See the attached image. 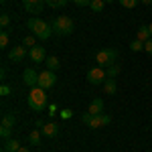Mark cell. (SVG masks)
Returning a JSON list of instances; mask_svg holds the SVG:
<instances>
[{"label":"cell","mask_w":152,"mask_h":152,"mask_svg":"<svg viewBox=\"0 0 152 152\" xmlns=\"http://www.w3.org/2000/svg\"><path fill=\"white\" fill-rule=\"evenodd\" d=\"M47 89H43V87H31V91H28V107L33 110V112H45V107H49V97L45 94Z\"/></svg>","instance_id":"cell-1"},{"label":"cell","mask_w":152,"mask_h":152,"mask_svg":"<svg viewBox=\"0 0 152 152\" xmlns=\"http://www.w3.org/2000/svg\"><path fill=\"white\" fill-rule=\"evenodd\" d=\"M26 26L31 28V33L37 37V39H41V41H47L49 37L53 35V28H51V24H47L45 20H41V18H28L26 20Z\"/></svg>","instance_id":"cell-2"},{"label":"cell","mask_w":152,"mask_h":152,"mask_svg":"<svg viewBox=\"0 0 152 152\" xmlns=\"http://www.w3.org/2000/svg\"><path fill=\"white\" fill-rule=\"evenodd\" d=\"M51 28H53V33L59 37H67L73 33V28H75V23H73V18L69 16H57L53 23H51Z\"/></svg>","instance_id":"cell-3"},{"label":"cell","mask_w":152,"mask_h":152,"mask_svg":"<svg viewBox=\"0 0 152 152\" xmlns=\"http://www.w3.org/2000/svg\"><path fill=\"white\" fill-rule=\"evenodd\" d=\"M118 59V51L112 47H105V49H99L97 53H95V63L99 65V67H110V65H114Z\"/></svg>","instance_id":"cell-4"},{"label":"cell","mask_w":152,"mask_h":152,"mask_svg":"<svg viewBox=\"0 0 152 152\" xmlns=\"http://www.w3.org/2000/svg\"><path fill=\"white\" fill-rule=\"evenodd\" d=\"M105 79H107V73L99 65H95V67H91V69L87 71V81L91 83V85H102Z\"/></svg>","instance_id":"cell-5"},{"label":"cell","mask_w":152,"mask_h":152,"mask_svg":"<svg viewBox=\"0 0 152 152\" xmlns=\"http://www.w3.org/2000/svg\"><path fill=\"white\" fill-rule=\"evenodd\" d=\"M57 83V75H55V71L51 69H45L43 73H39V87H43V89H51L53 85Z\"/></svg>","instance_id":"cell-6"},{"label":"cell","mask_w":152,"mask_h":152,"mask_svg":"<svg viewBox=\"0 0 152 152\" xmlns=\"http://www.w3.org/2000/svg\"><path fill=\"white\" fill-rule=\"evenodd\" d=\"M26 55H28V51H26L24 45H14L10 49V53H8V59H10L12 63H20V61L26 59Z\"/></svg>","instance_id":"cell-7"},{"label":"cell","mask_w":152,"mask_h":152,"mask_svg":"<svg viewBox=\"0 0 152 152\" xmlns=\"http://www.w3.org/2000/svg\"><path fill=\"white\" fill-rule=\"evenodd\" d=\"M28 57H31L33 63H45V59H47V55H45V47L35 45L33 49H28Z\"/></svg>","instance_id":"cell-8"},{"label":"cell","mask_w":152,"mask_h":152,"mask_svg":"<svg viewBox=\"0 0 152 152\" xmlns=\"http://www.w3.org/2000/svg\"><path fill=\"white\" fill-rule=\"evenodd\" d=\"M39 130L43 132V136H45V138H57L59 124H57V122H47V124H43Z\"/></svg>","instance_id":"cell-9"},{"label":"cell","mask_w":152,"mask_h":152,"mask_svg":"<svg viewBox=\"0 0 152 152\" xmlns=\"http://www.w3.org/2000/svg\"><path fill=\"white\" fill-rule=\"evenodd\" d=\"M26 12H33V14H41L43 6H45V0H23Z\"/></svg>","instance_id":"cell-10"},{"label":"cell","mask_w":152,"mask_h":152,"mask_svg":"<svg viewBox=\"0 0 152 152\" xmlns=\"http://www.w3.org/2000/svg\"><path fill=\"white\" fill-rule=\"evenodd\" d=\"M23 81H24V85H28V87H37V83H39V73H37L35 69H24Z\"/></svg>","instance_id":"cell-11"},{"label":"cell","mask_w":152,"mask_h":152,"mask_svg":"<svg viewBox=\"0 0 152 152\" xmlns=\"http://www.w3.org/2000/svg\"><path fill=\"white\" fill-rule=\"evenodd\" d=\"M110 120H112V118L107 116V114H97V116L91 118L89 128H102V126H107V124H110Z\"/></svg>","instance_id":"cell-12"},{"label":"cell","mask_w":152,"mask_h":152,"mask_svg":"<svg viewBox=\"0 0 152 152\" xmlns=\"http://www.w3.org/2000/svg\"><path fill=\"white\" fill-rule=\"evenodd\" d=\"M91 116H97V114H104V99L102 97H94L91 104H89V110H87Z\"/></svg>","instance_id":"cell-13"},{"label":"cell","mask_w":152,"mask_h":152,"mask_svg":"<svg viewBox=\"0 0 152 152\" xmlns=\"http://www.w3.org/2000/svg\"><path fill=\"white\" fill-rule=\"evenodd\" d=\"M23 148L20 146V142L14 140V138H8V140H4V148H2V152H18Z\"/></svg>","instance_id":"cell-14"},{"label":"cell","mask_w":152,"mask_h":152,"mask_svg":"<svg viewBox=\"0 0 152 152\" xmlns=\"http://www.w3.org/2000/svg\"><path fill=\"white\" fill-rule=\"evenodd\" d=\"M41 140H43V132L37 128L33 132H28V144L31 146H41Z\"/></svg>","instance_id":"cell-15"},{"label":"cell","mask_w":152,"mask_h":152,"mask_svg":"<svg viewBox=\"0 0 152 152\" xmlns=\"http://www.w3.org/2000/svg\"><path fill=\"white\" fill-rule=\"evenodd\" d=\"M104 89H105V94L114 95V94H116V89H118V85H116V79H112V77H107V79L104 81Z\"/></svg>","instance_id":"cell-16"},{"label":"cell","mask_w":152,"mask_h":152,"mask_svg":"<svg viewBox=\"0 0 152 152\" xmlns=\"http://www.w3.org/2000/svg\"><path fill=\"white\" fill-rule=\"evenodd\" d=\"M45 65H47V69H51V71H57V69H59V65H61V61H59L57 57H53V55H51V57H47V59H45Z\"/></svg>","instance_id":"cell-17"},{"label":"cell","mask_w":152,"mask_h":152,"mask_svg":"<svg viewBox=\"0 0 152 152\" xmlns=\"http://www.w3.org/2000/svg\"><path fill=\"white\" fill-rule=\"evenodd\" d=\"M14 124H16V116H14V114H4V116H2V124H0V126L14 128Z\"/></svg>","instance_id":"cell-18"},{"label":"cell","mask_w":152,"mask_h":152,"mask_svg":"<svg viewBox=\"0 0 152 152\" xmlns=\"http://www.w3.org/2000/svg\"><path fill=\"white\" fill-rule=\"evenodd\" d=\"M136 39H140L142 43H146L148 39H152L150 28H148V26H140V28H138V37H136Z\"/></svg>","instance_id":"cell-19"},{"label":"cell","mask_w":152,"mask_h":152,"mask_svg":"<svg viewBox=\"0 0 152 152\" xmlns=\"http://www.w3.org/2000/svg\"><path fill=\"white\" fill-rule=\"evenodd\" d=\"M8 43H10V37H8V28H2V33H0V47L6 49V47H8Z\"/></svg>","instance_id":"cell-20"},{"label":"cell","mask_w":152,"mask_h":152,"mask_svg":"<svg viewBox=\"0 0 152 152\" xmlns=\"http://www.w3.org/2000/svg\"><path fill=\"white\" fill-rule=\"evenodd\" d=\"M105 73H107V77H118L120 75V65L118 63H114V65H110V67H105Z\"/></svg>","instance_id":"cell-21"},{"label":"cell","mask_w":152,"mask_h":152,"mask_svg":"<svg viewBox=\"0 0 152 152\" xmlns=\"http://www.w3.org/2000/svg\"><path fill=\"white\" fill-rule=\"evenodd\" d=\"M105 6V0H91V4H89V8L94 12H102Z\"/></svg>","instance_id":"cell-22"},{"label":"cell","mask_w":152,"mask_h":152,"mask_svg":"<svg viewBox=\"0 0 152 152\" xmlns=\"http://www.w3.org/2000/svg\"><path fill=\"white\" fill-rule=\"evenodd\" d=\"M69 0H45V4L51 6V8H61V6H65Z\"/></svg>","instance_id":"cell-23"},{"label":"cell","mask_w":152,"mask_h":152,"mask_svg":"<svg viewBox=\"0 0 152 152\" xmlns=\"http://www.w3.org/2000/svg\"><path fill=\"white\" fill-rule=\"evenodd\" d=\"M35 41H37L35 35H26L23 39V45H24V47H28V49H33V47H35Z\"/></svg>","instance_id":"cell-24"},{"label":"cell","mask_w":152,"mask_h":152,"mask_svg":"<svg viewBox=\"0 0 152 152\" xmlns=\"http://www.w3.org/2000/svg\"><path fill=\"white\" fill-rule=\"evenodd\" d=\"M130 49H132L134 53H138V51H142V49H144V43H142L140 39H134V41L130 43Z\"/></svg>","instance_id":"cell-25"},{"label":"cell","mask_w":152,"mask_h":152,"mask_svg":"<svg viewBox=\"0 0 152 152\" xmlns=\"http://www.w3.org/2000/svg\"><path fill=\"white\" fill-rule=\"evenodd\" d=\"M118 2H120V4H122L124 8H136L140 0H118Z\"/></svg>","instance_id":"cell-26"},{"label":"cell","mask_w":152,"mask_h":152,"mask_svg":"<svg viewBox=\"0 0 152 152\" xmlns=\"http://www.w3.org/2000/svg\"><path fill=\"white\" fill-rule=\"evenodd\" d=\"M8 24H10V16H8L6 12H2V14H0V26H2V28H8Z\"/></svg>","instance_id":"cell-27"},{"label":"cell","mask_w":152,"mask_h":152,"mask_svg":"<svg viewBox=\"0 0 152 152\" xmlns=\"http://www.w3.org/2000/svg\"><path fill=\"white\" fill-rule=\"evenodd\" d=\"M10 132H12V128H8V126H0V136H2V140H8V138H10Z\"/></svg>","instance_id":"cell-28"},{"label":"cell","mask_w":152,"mask_h":152,"mask_svg":"<svg viewBox=\"0 0 152 152\" xmlns=\"http://www.w3.org/2000/svg\"><path fill=\"white\" fill-rule=\"evenodd\" d=\"M10 94H12V87H10V85H6V83H2V87H0V95L6 97V95H10Z\"/></svg>","instance_id":"cell-29"},{"label":"cell","mask_w":152,"mask_h":152,"mask_svg":"<svg viewBox=\"0 0 152 152\" xmlns=\"http://www.w3.org/2000/svg\"><path fill=\"white\" fill-rule=\"evenodd\" d=\"M91 118H94V116H91L89 112H85V114L81 116V122H83V124H87V126H89V122H91Z\"/></svg>","instance_id":"cell-30"},{"label":"cell","mask_w":152,"mask_h":152,"mask_svg":"<svg viewBox=\"0 0 152 152\" xmlns=\"http://www.w3.org/2000/svg\"><path fill=\"white\" fill-rule=\"evenodd\" d=\"M144 51H146L148 55H152V39H148V41L144 43Z\"/></svg>","instance_id":"cell-31"},{"label":"cell","mask_w":152,"mask_h":152,"mask_svg":"<svg viewBox=\"0 0 152 152\" xmlns=\"http://www.w3.org/2000/svg\"><path fill=\"white\" fill-rule=\"evenodd\" d=\"M71 116H73V112H71V110H61V118H63V120H69Z\"/></svg>","instance_id":"cell-32"},{"label":"cell","mask_w":152,"mask_h":152,"mask_svg":"<svg viewBox=\"0 0 152 152\" xmlns=\"http://www.w3.org/2000/svg\"><path fill=\"white\" fill-rule=\"evenodd\" d=\"M47 112H49V116H55V114H57V105H55V104H49Z\"/></svg>","instance_id":"cell-33"},{"label":"cell","mask_w":152,"mask_h":152,"mask_svg":"<svg viewBox=\"0 0 152 152\" xmlns=\"http://www.w3.org/2000/svg\"><path fill=\"white\" fill-rule=\"evenodd\" d=\"M73 2H75L77 6H89V4H91V0H73Z\"/></svg>","instance_id":"cell-34"},{"label":"cell","mask_w":152,"mask_h":152,"mask_svg":"<svg viewBox=\"0 0 152 152\" xmlns=\"http://www.w3.org/2000/svg\"><path fill=\"white\" fill-rule=\"evenodd\" d=\"M142 4H152V0H142Z\"/></svg>","instance_id":"cell-35"},{"label":"cell","mask_w":152,"mask_h":152,"mask_svg":"<svg viewBox=\"0 0 152 152\" xmlns=\"http://www.w3.org/2000/svg\"><path fill=\"white\" fill-rule=\"evenodd\" d=\"M18 152H28V148H20V150H18Z\"/></svg>","instance_id":"cell-36"},{"label":"cell","mask_w":152,"mask_h":152,"mask_svg":"<svg viewBox=\"0 0 152 152\" xmlns=\"http://www.w3.org/2000/svg\"><path fill=\"white\" fill-rule=\"evenodd\" d=\"M148 28H150V35H152V23H150V24H148Z\"/></svg>","instance_id":"cell-37"},{"label":"cell","mask_w":152,"mask_h":152,"mask_svg":"<svg viewBox=\"0 0 152 152\" xmlns=\"http://www.w3.org/2000/svg\"><path fill=\"white\" fill-rule=\"evenodd\" d=\"M0 2H2V4H6V2H8V0H0Z\"/></svg>","instance_id":"cell-38"},{"label":"cell","mask_w":152,"mask_h":152,"mask_svg":"<svg viewBox=\"0 0 152 152\" xmlns=\"http://www.w3.org/2000/svg\"><path fill=\"white\" fill-rule=\"evenodd\" d=\"M105 2H114V0H105Z\"/></svg>","instance_id":"cell-39"}]
</instances>
